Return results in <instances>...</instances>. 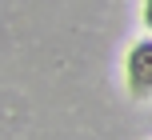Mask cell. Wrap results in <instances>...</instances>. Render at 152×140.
Listing matches in <instances>:
<instances>
[{
	"label": "cell",
	"mask_w": 152,
	"mask_h": 140,
	"mask_svg": "<svg viewBox=\"0 0 152 140\" xmlns=\"http://www.w3.org/2000/svg\"><path fill=\"white\" fill-rule=\"evenodd\" d=\"M124 88L136 100H152V36H140L124 52Z\"/></svg>",
	"instance_id": "obj_1"
},
{
	"label": "cell",
	"mask_w": 152,
	"mask_h": 140,
	"mask_svg": "<svg viewBox=\"0 0 152 140\" xmlns=\"http://www.w3.org/2000/svg\"><path fill=\"white\" fill-rule=\"evenodd\" d=\"M140 20H144L148 36H152V0H144V8H140Z\"/></svg>",
	"instance_id": "obj_2"
}]
</instances>
